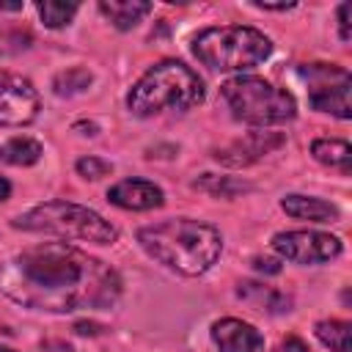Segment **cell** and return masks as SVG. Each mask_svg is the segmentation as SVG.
I'll use <instances>...</instances> for the list:
<instances>
[{"instance_id":"cell-15","label":"cell","mask_w":352,"mask_h":352,"mask_svg":"<svg viewBox=\"0 0 352 352\" xmlns=\"http://www.w3.org/2000/svg\"><path fill=\"white\" fill-rule=\"evenodd\" d=\"M99 11L113 22V28L132 30L146 14H151V3H140V0H102Z\"/></svg>"},{"instance_id":"cell-24","label":"cell","mask_w":352,"mask_h":352,"mask_svg":"<svg viewBox=\"0 0 352 352\" xmlns=\"http://www.w3.org/2000/svg\"><path fill=\"white\" fill-rule=\"evenodd\" d=\"M275 352H311V349H308V344H305L302 338L289 336V338H283V341L275 346Z\"/></svg>"},{"instance_id":"cell-9","label":"cell","mask_w":352,"mask_h":352,"mask_svg":"<svg viewBox=\"0 0 352 352\" xmlns=\"http://www.w3.org/2000/svg\"><path fill=\"white\" fill-rule=\"evenodd\" d=\"M41 99L33 82L14 72H0V126H28L38 118Z\"/></svg>"},{"instance_id":"cell-30","label":"cell","mask_w":352,"mask_h":352,"mask_svg":"<svg viewBox=\"0 0 352 352\" xmlns=\"http://www.w3.org/2000/svg\"><path fill=\"white\" fill-rule=\"evenodd\" d=\"M0 352H14V349H8V346H0Z\"/></svg>"},{"instance_id":"cell-8","label":"cell","mask_w":352,"mask_h":352,"mask_svg":"<svg viewBox=\"0 0 352 352\" xmlns=\"http://www.w3.org/2000/svg\"><path fill=\"white\" fill-rule=\"evenodd\" d=\"M272 250L294 264H324L341 256L344 245L338 236L324 234V231H278L272 236Z\"/></svg>"},{"instance_id":"cell-29","label":"cell","mask_w":352,"mask_h":352,"mask_svg":"<svg viewBox=\"0 0 352 352\" xmlns=\"http://www.w3.org/2000/svg\"><path fill=\"white\" fill-rule=\"evenodd\" d=\"M74 129H88V135H96V124H74Z\"/></svg>"},{"instance_id":"cell-4","label":"cell","mask_w":352,"mask_h":352,"mask_svg":"<svg viewBox=\"0 0 352 352\" xmlns=\"http://www.w3.org/2000/svg\"><path fill=\"white\" fill-rule=\"evenodd\" d=\"M19 231L30 234H50L60 239H80V242H94V245H113L118 239V228L104 220L99 212L72 204V201H44L11 223Z\"/></svg>"},{"instance_id":"cell-13","label":"cell","mask_w":352,"mask_h":352,"mask_svg":"<svg viewBox=\"0 0 352 352\" xmlns=\"http://www.w3.org/2000/svg\"><path fill=\"white\" fill-rule=\"evenodd\" d=\"M236 297L258 314H286V311H292V297L286 292L275 289V286H267V283L242 280L236 286Z\"/></svg>"},{"instance_id":"cell-5","label":"cell","mask_w":352,"mask_h":352,"mask_svg":"<svg viewBox=\"0 0 352 352\" xmlns=\"http://www.w3.org/2000/svg\"><path fill=\"white\" fill-rule=\"evenodd\" d=\"M190 50L212 72H245L272 55V41L248 25H220L201 30Z\"/></svg>"},{"instance_id":"cell-6","label":"cell","mask_w":352,"mask_h":352,"mask_svg":"<svg viewBox=\"0 0 352 352\" xmlns=\"http://www.w3.org/2000/svg\"><path fill=\"white\" fill-rule=\"evenodd\" d=\"M220 96L231 113V118L253 126L286 124L297 116V102L289 91L267 82L264 77L239 74L220 85Z\"/></svg>"},{"instance_id":"cell-28","label":"cell","mask_w":352,"mask_h":352,"mask_svg":"<svg viewBox=\"0 0 352 352\" xmlns=\"http://www.w3.org/2000/svg\"><path fill=\"white\" fill-rule=\"evenodd\" d=\"M11 195V182L6 176H0V201H6Z\"/></svg>"},{"instance_id":"cell-14","label":"cell","mask_w":352,"mask_h":352,"mask_svg":"<svg viewBox=\"0 0 352 352\" xmlns=\"http://www.w3.org/2000/svg\"><path fill=\"white\" fill-rule=\"evenodd\" d=\"M280 209L289 217L308 220V223H336L338 220V206L324 201V198H316V195H300V192L283 195L280 198Z\"/></svg>"},{"instance_id":"cell-10","label":"cell","mask_w":352,"mask_h":352,"mask_svg":"<svg viewBox=\"0 0 352 352\" xmlns=\"http://www.w3.org/2000/svg\"><path fill=\"white\" fill-rule=\"evenodd\" d=\"M283 143H286V135L283 132H264L261 129V132H248L245 138H239V140L217 148L212 157L220 165H226V168H248V165L264 160L267 154L278 151Z\"/></svg>"},{"instance_id":"cell-25","label":"cell","mask_w":352,"mask_h":352,"mask_svg":"<svg viewBox=\"0 0 352 352\" xmlns=\"http://www.w3.org/2000/svg\"><path fill=\"white\" fill-rule=\"evenodd\" d=\"M338 25H341V41H349V3L338 6Z\"/></svg>"},{"instance_id":"cell-2","label":"cell","mask_w":352,"mask_h":352,"mask_svg":"<svg viewBox=\"0 0 352 352\" xmlns=\"http://www.w3.org/2000/svg\"><path fill=\"white\" fill-rule=\"evenodd\" d=\"M140 248L165 270L184 278H198L209 272L220 253L223 236L212 223L192 217H168L138 231Z\"/></svg>"},{"instance_id":"cell-19","label":"cell","mask_w":352,"mask_h":352,"mask_svg":"<svg viewBox=\"0 0 352 352\" xmlns=\"http://www.w3.org/2000/svg\"><path fill=\"white\" fill-rule=\"evenodd\" d=\"M94 82V74L85 69V66H72L66 72H58L52 77V91L58 96H74V94H82L88 91V85Z\"/></svg>"},{"instance_id":"cell-3","label":"cell","mask_w":352,"mask_h":352,"mask_svg":"<svg viewBox=\"0 0 352 352\" xmlns=\"http://www.w3.org/2000/svg\"><path fill=\"white\" fill-rule=\"evenodd\" d=\"M204 102L201 77L182 60L154 63L126 94V107L138 118L160 113H187Z\"/></svg>"},{"instance_id":"cell-1","label":"cell","mask_w":352,"mask_h":352,"mask_svg":"<svg viewBox=\"0 0 352 352\" xmlns=\"http://www.w3.org/2000/svg\"><path fill=\"white\" fill-rule=\"evenodd\" d=\"M0 294L47 314L104 311L121 297V278L69 242H38L0 264Z\"/></svg>"},{"instance_id":"cell-12","label":"cell","mask_w":352,"mask_h":352,"mask_svg":"<svg viewBox=\"0 0 352 352\" xmlns=\"http://www.w3.org/2000/svg\"><path fill=\"white\" fill-rule=\"evenodd\" d=\"M107 201L121 206V209H129V212H148V209L162 206L165 195H162V190L154 182L124 179V182H118V184H113L107 190Z\"/></svg>"},{"instance_id":"cell-27","label":"cell","mask_w":352,"mask_h":352,"mask_svg":"<svg viewBox=\"0 0 352 352\" xmlns=\"http://www.w3.org/2000/svg\"><path fill=\"white\" fill-rule=\"evenodd\" d=\"M256 8H261V11H289V8H294V3H280V6H270V3H253Z\"/></svg>"},{"instance_id":"cell-17","label":"cell","mask_w":352,"mask_h":352,"mask_svg":"<svg viewBox=\"0 0 352 352\" xmlns=\"http://www.w3.org/2000/svg\"><path fill=\"white\" fill-rule=\"evenodd\" d=\"M41 154H44V148L33 138H11V140L0 143V162H6V165L28 168V165H36L41 160Z\"/></svg>"},{"instance_id":"cell-23","label":"cell","mask_w":352,"mask_h":352,"mask_svg":"<svg viewBox=\"0 0 352 352\" xmlns=\"http://www.w3.org/2000/svg\"><path fill=\"white\" fill-rule=\"evenodd\" d=\"M250 264H253V270H256V272H264V275H278V272H280V261H278V258L256 256Z\"/></svg>"},{"instance_id":"cell-18","label":"cell","mask_w":352,"mask_h":352,"mask_svg":"<svg viewBox=\"0 0 352 352\" xmlns=\"http://www.w3.org/2000/svg\"><path fill=\"white\" fill-rule=\"evenodd\" d=\"M316 338L333 352H352V324L344 319H322L314 324Z\"/></svg>"},{"instance_id":"cell-11","label":"cell","mask_w":352,"mask_h":352,"mask_svg":"<svg viewBox=\"0 0 352 352\" xmlns=\"http://www.w3.org/2000/svg\"><path fill=\"white\" fill-rule=\"evenodd\" d=\"M212 341L220 352H261L264 346V336L253 324L234 316L217 319L212 324Z\"/></svg>"},{"instance_id":"cell-7","label":"cell","mask_w":352,"mask_h":352,"mask_svg":"<svg viewBox=\"0 0 352 352\" xmlns=\"http://www.w3.org/2000/svg\"><path fill=\"white\" fill-rule=\"evenodd\" d=\"M308 85V104L319 113H330L341 121L352 116L349 107V88L352 77L344 66L336 63H305L297 69Z\"/></svg>"},{"instance_id":"cell-16","label":"cell","mask_w":352,"mask_h":352,"mask_svg":"<svg viewBox=\"0 0 352 352\" xmlns=\"http://www.w3.org/2000/svg\"><path fill=\"white\" fill-rule=\"evenodd\" d=\"M311 154L316 162L327 165V168H336L341 173H349L352 168V148L346 140H338V138H316L311 143Z\"/></svg>"},{"instance_id":"cell-26","label":"cell","mask_w":352,"mask_h":352,"mask_svg":"<svg viewBox=\"0 0 352 352\" xmlns=\"http://www.w3.org/2000/svg\"><path fill=\"white\" fill-rule=\"evenodd\" d=\"M74 330H77L80 336H96L102 327H99V324H94V322H77V324H74Z\"/></svg>"},{"instance_id":"cell-22","label":"cell","mask_w":352,"mask_h":352,"mask_svg":"<svg viewBox=\"0 0 352 352\" xmlns=\"http://www.w3.org/2000/svg\"><path fill=\"white\" fill-rule=\"evenodd\" d=\"M74 168H77V173L85 176V179H102V176L113 173V165H110L107 160H102V157H82V160H77Z\"/></svg>"},{"instance_id":"cell-21","label":"cell","mask_w":352,"mask_h":352,"mask_svg":"<svg viewBox=\"0 0 352 352\" xmlns=\"http://www.w3.org/2000/svg\"><path fill=\"white\" fill-rule=\"evenodd\" d=\"M77 11H80L77 3H58V0H44V3H38V16H41V22H44L47 28H66V25L74 19Z\"/></svg>"},{"instance_id":"cell-20","label":"cell","mask_w":352,"mask_h":352,"mask_svg":"<svg viewBox=\"0 0 352 352\" xmlns=\"http://www.w3.org/2000/svg\"><path fill=\"white\" fill-rule=\"evenodd\" d=\"M195 187L206 190L209 195H220V198H234L236 192H248L250 184L239 182V179H231V176H212V173H204L192 182Z\"/></svg>"}]
</instances>
